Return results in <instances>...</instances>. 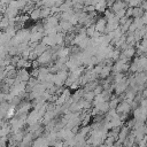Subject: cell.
<instances>
[{
    "label": "cell",
    "instance_id": "obj_1",
    "mask_svg": "<svg viewBox=\"0 0 147 147\" xmlns=\"http://www.w3.org/2000/svg\"><path fill=\"white\" fill-rule=\"evenodd\" d=\"M54 57H56V54H54V53H53V51L47 49V51H46V52H44L40 56H38L37 61H38L39 65H40V64H41V65H47L48 63H51V62L53 61V59H54Z\"/></svg>",
    "mask_w": 147,
    "mask_h": 147
},
{
    "label": "cell",
    "instance_id": "obj_2",
    "mask_svg": "<svg viewBox=\"0 0 147 147\" xmlns=\"http://www.w3.org/2000/svg\"><path fill=\"white\" fill-rule=\"evenodd\" d=\"M71 98V93H70V90H63L60 94H59V96H57V99H56V105L57 106H61V105H63V103H65V102H68L69 101V99Z\"/></svg>",
    "mask_w": 147,
    "mask_h": 147
},
{
    "label": "cell",
    "instance_id": "obj_3",
    "mask_svg": "<svg viewBox=\"0 0 147 147\" xmlns=\"http://www.w3.org/2000/svg\"><path fill=\"white\" fill-rule=\"evenodd\" d=\"M94 28H95V31L99 32L100 34L106 32V29H107V20L105 17H100L95 21L94 23Z\"/></svg>",
    "mask_w": 147,
    "mask_h": 147
},
{
    "label": "cell",
    "instance_id": "obj_4",
    "mask_svg": "<svg viewBox=\"0 0 147 147\" xmlns=\"http://www.w3.org/2000/svg\"><path fill=\"white\" fill-rule=\"evenodd\" d=\"M31 107H32V105H31L30 102H28V101L21 102V103L18 105V107H17L16 114H17L18 116H21V115H28L29 111H30V109H31Z\"/></svg>",
    "mask_w": 147,
    "mask_h": 147
},
{
    "label": "cell",
    "instance_id": "obj_5",
    "mask_svg": "<svg viewBox=\"0 0 147 147\" xmlns=\"http://www.w3.org/2000/svg\"><path fill=\"white\" fill-rule=\"evenodd\" d=\"M126 6H127V3L125 1H123V0H115L114 3L111 5V11L114 14H116V13L123 10V9H126Z\"/></svg>",
    "mask_w": 147,
    "mask_h": 147
},
{
    "label": "cell",
    "instance_id": "obj_6",
    "mask_svg": "<svg viewBox=\"0 0 147 147\" xmlns=\"http://www.w3.org/2000/svg\"><path fill=\"white\" fill-rule=\"evenodd\" d=\"M116 109H117L116 111H117L118 114L126 115V114L130 111V109H131V105H130V102H127V101H122V102L118 103V106H117Z\"/></svg>",
    "mask_w": 147,
    "mask_h": 147
},
{
    "label": "cell",
    "instance_id": "obj_7",
    "mask_svg": "<svg viewBox=\"0 0 147 147\" xmlns=\"http://www.w3.org/2000/svg\"><path fill=\"white\" fill-rule=\"evenodd\" d=\"M127 86H129V83L127 80H123L121 83H116L115 86H114V90H115V93L118 95V94H122L123 92H125L127 90Z\"/></svg>",
    "mask_w": 147,
    "mask_h": 147
},
{
    "label": "cell",
    "instance_id": "obj_8",
    "mask_svg": "<svg viewBox=\"0 0 147 147\" xmlns=\"http://www.w3.org/2000/svg\"><path fill=\"white\" fill-rule=\"evenodd\" d=\"M30 18L33 21H39L41 18V11H40V7H34L31 11H30Z\"/></svg>",
    "mask_w": 147,
    "mask_h": 147
},
{
    "label": "cell",
    "instance_id": "obj_9",
    "mask_svg": "<svg viewBox=\"0 0 147 147\" xmlns=\"http://www.w3.org/2000/svg\"><path fill=\"white\" fill-rule=\"evenodd\" d=\"M110 71H111V64H103L99 76L105 79V78H107L110 75Z\"/></svg>",
    "mask_w": 147,
    "mask_h": 147
},
{
    "label": "cell",
    "instance_id": "obj_10",
    "mask_svg": "<svg viewBox=\"0 0 147 147\" xmlns=\"http://www.w3.org/2000/svg\"><path fill=\"white\" fill-rule=\"evenodd\" d=\"M107 7H108V3H107L106 0H100V1L94 6L95 10L99 11V13H105V11L107 10Z\"/></svg>",
    "mask_w": 147,
    "mask_h": 147
},
{
    "label": "cell",
    "instance_id": "obj_11",
    "mask_svg": "<svg viewBox=\"0 0 147 147\" xmlns=\"http://www.w3.org/2000/svg\"><path fill=\"white\" fill-rule=\"evenodd\" d=\"M40 11H41V18L44 20H47L49 16H52V9L49 7H40Z\"/></svg>",
    "mask_w": 147,
    "mask_h": 147
},
{
    "label": "cell",
    "instance_id": "obj_12",
    "mask_svg": "<svg viewBox=\"0 0 147 147\" xmlns=\"http://www.w3.org/2000/svg\"><path fill=\"white\" fill-rule=\"evenodd\" d=\"M49 140L47 138H37L34 141V147H47Z\"/></svg>",
    "mask_w": 147,
    "mask_h": 147
},
{
    "label": "cell",
    "instance_id": "obj_13",
    "mask_svg": "<svg viewBox=\"0 0 147 147\" xmlns=\"http://www.w3.org/2000/svg\"><path fill=\"white\" fill-rule=\"evenodd\" d=\"M144 14H145L144 8H140V7H133L132 8V17L133 18H140Z\"/></svg>",
    "mask_w": 147,
    "mask_h": 147
},
{
    "label": "cell",
    "instance_id": "obj_14",
    "mask_svg": "<svg viewBox=\"0 0 147 147\" xmlns=\"http://www.w3.org/2000/svg\"><path fill=\"white\" fill-rule=\"evenodd\" d=\"M122 54H123L124 56H126L127 59H130V57H132V56L136 54V49H134L132 46H129V45H127V47L123 49V53H122Z\"/></svg>",
    "mask_w": 147,
    "mask_h": 147
},
{
    "label": "cell",
    "instance_id": "obj_15",
    "mask_svg": "<svg viewBox=\"0 0 147 147\" xmlns=\"http://www.w3.org/2000/svg\"><path fill=\"white\" fill-rule=\"evenodd\" d=\"M118 103H119V101H118L117 98H115V96H114V98H110V101H109V107H110V109L117 108Z\"/></svg>",
    "mask_w": 147,
    "mask_h": 147
},
{
    "label": "cell",
    "instance_id": "obj_16",
    "mask_svg": "<svg viewBox=\"0 0 147 147\" xmlns=\"http://www.w3.org/2000/svg\"><path fill=\"white\" fill-rule=\"evenodd\" d=\"M146 127H147V125H146Z\"/></svg>",
    "mask_w": 147,
    "mask_h": 147
}]
</instances>
